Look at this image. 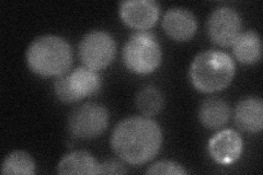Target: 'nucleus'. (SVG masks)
<instances>
[{"label":"nucleus","mask_w":263,"mask_h":175,"mask_svg":"<svg viewBox=\"0 0 263 175\" xmlns=\"http://www.w3.org/2000/svg\"><path fill=\"white\" fill-rule=\"evenodd\" d=\"M26 57L31 71L42 77H59L69 71L73 54L66 40L56 35H42L29 45Z\"/></svg>","instance_id":"f03ea898"},{"label":"nucleus","mask_w":263,"mask_h":175,"mask_svg":"<svg viewBox=\"0 0 263 175\" xmlns=\"http://www.w3.org/2000/svg\"><path fill=\"white\" fill-rule=\"evenodd\" d=\"M137 110L146 118L157 115L164 105V99L160 90L154 86H145L138 90L135 98Z\"/></svg>","instance_id":"dca6fc26"},{"label":"nucleus","mask_w":263,"mask_h":175,"mask_svg":"<svg viewBox=\"0 0 263 175\" xmlns=\"http://www.w3.org/2000/svg\"><path fill=\"white\" fill-rule=\"evenodd\" d=\"M162 51L158 40L146 31L132 35L123 48V61L126 67L138 74H148L159 67Z\"/></svg>","instance_id":"20e7f679"},{"label":"nucleus","mask_w":263,"mask_h":175,"mask_svg":"<svg viewBox=\"0 0 263 175\" xmlns=\"http://www.w3.org/2000/svg\"><path fill=\"white\" fill-rule=\"evenodd\" d=\"M147 174H186L187 171L178 162L161 160L152 164L146 171Z\"/></svg>","instance_id":"a211bd4d"},{"label":"nucleus","mask_w":263,"mask_h":175,"mask_svg":"<svg viewBox=\"0 0 263 175\" xmlns=\"http://www.w3.org/2000/svg\"><path fill=\"white\" fill-rule=\"evenodd\" d=\"M235 121L239 129L257 134L263 127V102L260 98H246L235 108Z\"/></svg>","instance_id":"9b49d317"},{"label":"nucleus","mask_w":263,"mask_h":175,"mask_svg":"<svg viewBox=\"0 0 263 175\" xmlns=\"http://www.w3.org/2000/svg\"><path fill=\"white\" fill-rule=\"evenodd\" d=\"M110 114L105 106L89 102L73 110L68 119L69 132L77 138L100 136L109 126Z\"/></svg>","instance_id":"39448f33"},{"label":"nucleus","mask_w":263,"mask_h":175,"mask_svg":"<svg viewBox=\"0 0 263 175\" xmlns=\"http://www.w3.org/2000/svg\"><path fill=\"white\" fill-rule=\"evenodd\" d=\"M162 139L161 128L155 121L133 116L117 124L111 136V145L123 161L139 165L157 155Z\"/></svg>","instance_id":"f257e3e1"},{"label":"nucleus","mask_w":263,"mask_h":175,"mask_svg":"<svg viewBox=\"0 0 263 175\" xmlns=\"http://www.w3.org/2000/svg\"><path fill=\"white\" fill-rule=\"evenodd\" d=\"M127 173L125 166L118 160H105L99 163L98 174H124Z\"/></svg>","instance_id":"aec40b11"},{"label":"nucleus","mask_w":263,"mask_h":175,"mask_svg":"<svg viewBox=\"0 0 263 175\" xmlns=\"http://www.w3.org/2000/svg\"><path fill=\"white\" fill-rule=\"evenodd\" d=\"M241 16L230 7H218L213 10L206 21L210 40L219 46H232L241 33Z\"/></svg>","instance_id":"0eeeda50"},{"label":"nucleus","mask_w":263,"mask_h":175,"mask_svg":"<svg viewBox=\"0 0 263 175\" xmlns=\"http://www.w3.org/2000/svg\"><path fill=\"white\" fill-rule=\"evenodd\" d=\"M2 173L32 175L35 173V162L27 152L13 151L5 158L2 164Z\"/></svg>","instance_id":"f3484780"},{"label":"nucleus","mask_w":263,"mask_h":175,"mask_svg":"<svg viewBox=\"0 0 263 175\" xmlns=\"http://www.w3.org/2000/svg\"><path fill=\"white\" fill-rule=\"evenodd\" d=\"M162 28L169 37L176 41H187L195 34L197 20L190 10L176 7L164 13Z\"/></svg>","instance_id":"9d476101"},{"label":"nucleus","mask_w":263,"mask_h":175,"mask_svg":"<svg viewBox=\"0 0 263 175\" xmlns=\"http://www.w3.org/2000/svg\"><path fill=\"white\" fill-rule=\"evenodd\" d=\"M68 81L76 102L81 99L93 95L101 88V77L86 66L68 72Z\"/></svg>","instance_id":"f8f14e48"},{"label":"nucleus","mask_w":263,"mask_h":175,"mask_svg":"<svg viewBox=\"0 0 263 175\" xmlns=\"http://www.w3.org/2000/svg\"><path fill=\"white\" fill-rule=\"evenodd\" d=\"M54 91L56 96L59 98L61 101L66 102V103H72L76 102V99L73 96L71 89L69 86V81H68V72H66L62 76L57 77L54 83Z\"/></svg>","instance_id":"6ab92c4d"},{"label":"nucleus","mask_w":263,"mask_h":175,"mask_svg":"<svg viewBox=\"0 0 263 175\" xmlns=\"http://www.w3.org/2000/svg\"><path fill=\"white\" fill-rule=\"evenodd\" d=\"M78 52L84 66L97 71L106 68L112 63L117 44L108 32L92 31L81 38Z\"/></svg>","instance_id":"423d86ee"},{"label":"nucleus","mask_w":263,"mask_h":175,"mask_svg":"<svg viewBox=\"0 0 263 175\" xmlns=\"http://www.w3.org/2000/svg\"><path fill=\"white\" fill-rule=\"evenodd\" d=\"M99 162L87 151H73L64 155L57 164L59 174H98Z\"/></svg>","instance_id":"2eb2a0df"},{"label":"nucleus","mask_w":263,"mask_h":175,"mask_svg":"<svg viewBox=\"0 0 263 175\" xmlns=\"http://www.w3.org/2000/svg\"><path fill=\"white\" fill-rule=\"evenodd\" d=\"M232 46L235 57L241 64L252 65L261 60L262 43L260 35L256 31L241 32Z\"/></svg>","instance_id":"4468645a"},{"label":"nucleus","mask_w":263,"mask_h":175,"mask_svg":"<svg viewBox=\"0 0 263 175\" xmlns=\"http://www.w3.org/2000/svg\"><path fill=\"white\" fill-rule=\"evenodd\" d=\"M229 116V105L220 98L212 96L204 100L199 110L200 122L209 129H219L225 126Z\"/></svg>","instance_id":"ddd939ff"},{"label":"nucleus","mask_w":263,"mask_h":175,"mask_svg":"<svg viewBox=\"0 0 263 175\" xmlns=\"http://www.w3.org/2000/svg\"><path fill=\"white\" fill-rule=\"evenodd\" d=\"M235 71V63L228 54L209 49L194 57L189 69V78L197 91L213 93L226 89Z\"/></svg>","instance_id":"7ed1b4c3"},{"label":"nucleus","mask_w":263,"mask_h":175,"mask_svg":"<svg viewBox=\"0 0 263 175\" xmlns=\"http://www.w3.org/2000/svg\"><path fill=\"white\" fill-rule=\"evenodd\" d=\"M159 12V5L154 0L122 2L119 7L121 19L128 27L139 31L151 29L157 22Z\"/></svg>","instance_id":"6e6552de"},{"label":"nucleus","mask_w":263,"mask_h":175,"mask_svg":"<svg viewBox=\"0 0 263 175\" xmlns=\"http://www.w3.org/2000/svg\"><path fill=\"white\" fill-rule=\"evenodd\" d=\"M243 149V141L238 131L224 129L214 135L208 150L214 161L219 164H230L239 159Z\"/></svg>","instance_id":"1a4fd4ad"}]
</instances>
